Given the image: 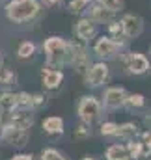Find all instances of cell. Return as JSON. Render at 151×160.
<instances>
[{
  "mask_svg": "<svg viewBox=\"0 0 151 160\" xmlns=\"http://www.w3.org/2000/svg\"><path fill=\"white\" fill-rule=\"evenodd\" d=\"M38 11L39 6L36 0H11L6 8V13H8L9 21H13V22L30 21L32 17H36Z\"/></svg>",
  "mask_w": 151,
  "mask_h": 160,
  "instance_id": "1",
  "label": "cell"
},
{
  "mask_svg": "<svg viewBox=\"0 0 151 160\" xmlns=\"http://www.w3.org/2000/svg\"><path fill=\"white\" fill-rule=\"evenodd\" d=\"M78 114L84 123H93L101 114V104L95 97H84L78 104Z\"/></svg>",
  "mask_w": 151,
  "mask_h": 160,
  "instance_id": "2",
  "label": "cell"
},
{
  "mask_svg": "<svg viewBox=\"0 0 151 160\" xmlns=\"http://www.w3.org/2000/svg\"><path fill=\"white\" fill-rule=\"evenodd\" d=\"M2 136H4V140H6L8 143L17 145V147H23V145H26V142H28V132H26V128H19V127H15V125L6 127V130L2 132Z\"/></svg>",
  "mask_w": 151,
  "mask_h": 160,
  "instance_id": "3",
  "label": "cell"
},
{
  "mask_svg": "<svg viewBox=\"0 0 151 160\" xmlns=\"http://www.w3.org/2000/svg\"><path fill=\"white\" fill-rule=\"evenodd\" d=\"M43 48H45V52L49 54L50 60H60L67 54V45L62 38H49L45 41Z\"/></svg>",
  "mask_w": 151,
  "mask_h": 160,
  "instance_id": "4",
  "label": "cell"
},
{
  "mask_svg": "<svg viewBox=\"0 0 151 160\" xmlns=\"http://www.w3.org/2000/svg\"><path fill=\"white\" fill-rule=\"evenodd\" d=\"M108 77V67L105 63H95L90 71H88V77H86V82L88 86H101Z\"/></svg>",
  "mask_w": 151,
  "mask_h": 160,
  "instance_id": "5",
  "label": "cell"
},
{
  "mask_svg": "<svg viewBox=\"0 0 151 160\" xmlns=\"http://www.w3.org/2000/svg\"><path fill=\"white\" fill-rule=\"evenodd\" d=\"M121 24H123V32L129 38H136V36L142 34V19L136 17V15H125Z\"/></svg>",
  "mask_w": 151,
  "mask_h": 160,
  "instance_id": "6",
  "label": "cell"
},
{
  "mask_svg": "<svg viewBox=\"0 0 151 160\" xmlns=\"http://www.w3.org/2000/svg\"><path fill=\"white\" fill-rule=\"evenodd\" d=\"M127 67H129V71L134 73V75H144V73L149 69V62H148V58L142 56V54H131L129 60H127Z\"/></svg>",
  "mask_w": 151,
  "mask_h": 160,
  "instance_id": "7",
  "label": "cell"
},
{
  "mask_svg": "<svg viewBox=\"0 0 151 160\" xmlns=\"http://www.w3.org/2000/svg\"><path fill=\"white\" fill-rule=\"evenodd\" d=\"M125 99H127V93H125L123 88H110L105 93V102L108 106H112V108H117V106L125 104Z\"/></svg>",
  "mask_w": 151,
  "mask_h": 160,
  "instance_id": "8",
  "label": "cell"
},
{
  "mask_svg": "<svg viewBox=\"0 0 151 160\" xmlns=\"http://www.w3.org/2000/svg\"><path fill=\"white\" fill-rule=\"evenodd\" d=\"M117 48H119V45L116 41L108 39V38H101L95 43V52L99 56H114L117 52Z\"/></svg>",
  "mask_w": 151,
  "mask_h": 160,
  "instance_id": "9",
  "label": "cell"
},
{
  "mask_svg": "<svg viewBox=\"0 0 151 160\" xmlns=\"http://www.w3.org/2000/svg\"><path fill=\"white\" fill-rule=\"evenodd\" d=\"M76 36L82 41H90L95 36V26H93V21L91 19H82L76 22Z\"/></svg>",
  "mask_w": 151,
  "mask_h": 160,
  "instance_id": "10",
  "label": "cell"
},
{
  "mask_svg": "<svg viewBox=\"0 0 151 160\" xmlns=\"http://www.w3.org/2000/svg\"><path fill=\"white\" fill-rule=\"evenodd\" d=\"M62 80H64V73H62V71H54V69L43 71V84H45L47 88H50V89L58 88V86L62 84Z\"/></svg>",
  "mask_w": 151,
  "mask_h": 160,
  "instance_id": "11",
  "label": "cell"
},
{
  "mask_svg": "<svg viewBox=\"0 0 151 160\" xmlns=\"http://www.w3.org/2000/svg\"><path fill=\"white\" fill-rule=\"evenodd\" d=\"M112 15L114 11L112 9H107L105 6H95L93 9H91V21H97V22H108V21H112Z\"/></svg>",
  "mask_w": 151,
  "mask_h": 160,
  "instance_id": "12",
  "label": "cell"
},
{
  "mask_svg": "<svg viewBox=\"0 0 151 160\" xmlns=\"http://www.w3.org/2000/svg\"><path fill=\"white\" fill-rule=\"evenodd\" d=\"M43 128L49 134H60L64 130V121L60 119V118H47V119L43 121Z\"/></svg>",
  "mask_w": 151,
  "mask_h": 160,
  "instance_id": "13",
  "label": "cell"
},
{
  "mask_svg": "<svg viewBox=\"0 0 151 160\" xmlns=\"http://www.w3.org/2000/svg\"><path fill=\"white\" fill-rule=\"evenodd\" d=\"M129 157L131 155H129L127 147H121V145H112L107 151V160H127Z\"/></svg>",
  "mask_w": 151,
  "mask_h": 160,
  "instance_id": "14",
  "label": "cell"
},
{
  "mask_svg": "<svg viewBox=\"0 0 151 160\" xmlns=\"http://www.w3.org/2000/svg\"><path fill=\"white\" fill-rule=\"evenodd\" d=\"M13 125L19 128H28L32 125V116L26 112H15L13 114Z\"/></svg>",
  "mask_w": 151,
  "mask_h": 160,
  "instance_id": "15",
  "label": "cell"
},
{
  "mask_svg": "<svg viewBox=\"0 0 151 160\" xmlns=\"http://www.w3.org/2000/svg\"><path fill=\"white\" fill-rule=\"evenodd\" d=\"M15 106H17V95H13V93L0 95V108L2 110H13Z\"/></svg>",
  "mask_w": 151,
  "mask_h": 160,
  "instance_id": "16",
  "label": "cell"
},
{
  "mask_svg": "<svg viewBox=\"0 0 151 160\" xmlns=\"http://www.w3.org/2000/svg\"><path fill=\"white\" fill-rule=\"evenodd\" d=\"M34 52H36V45L32 43V41H24V43H21V47H19V58H30V56H34Z\"/></svg>",
  "mask_w": 151,
  "mask_h": 160,
  "instance_id": "17",
  "label": "cell"
},
{
  "mask_svg": "<svg viewBox=\"0 0 151 160\" xmlns=\"http://www.w3.org/2000/svg\"><path fill=\"white\" fill-rule=\"evenodd\" d=\"M13 82H15V75H13L11 69H2V71H0V86H2V88H8V86H11Z\"/></svg>",
  "mask_w": 151,
  "mask_h": 160,
  "instance_id": "18",
  "label": "cell"
},
{
  "mask_svg": "<svg viewBox=\"0 0 151 160\" xmlns=\"http://www.w3.org/2000/svg\"><path fill=\"white\" fill-rule=\"evenodd\" d=\"M125 104L129 106V108H140V106H144V97L142 95H131V97H127L125 99Z\"/></svg>",
  "mask_w": 151,
  "mask_h": 160,
  "instance_id": "19",
  "label": "cell"
},
{
  "mask_svg": "<svg viewBox=\"0 0 151 160\" xmlns=\"http://www.w3.org/2000/svg\"><path fill=\"white\" fill-rule=\"evenodd\" d=\"M136 132V127L131 125V123H125L121 127H117V136H133Z\"/></svg>",
  "mask_w": 151,
  "mask_h": 160,
  "instance_id": "20",
  "label": "cell"
},
{
  "mask_svg": "<svg viewBox=\"0 0 151 160\" xmlns=\"http://www.w3.org/2000/svg\"><path fill=\"white\" fill-rule=\"evenodd\" d=\"M41 160H67L64 158L58 151H54V149H47V151H43L41 153Z\"/></svg>",
  "mask_w": 151,
  "mask_h": 160,
  "instance_id": "21",
  "label": "cell"
},
{
  "mask_svg": "<svg viewBox=\"0 0 151 160\" xmlns=\"http://www.w3.org/2000/svg\"><path fill=\"white\" fill-rule=\"evenodd\" d=\"M101 134L103 136H117V125L116 123H105L103 127H101Z\"/></svg>",
  "mask_w": 151,
  "mask_h": 160,
  "instance_id": "22",
  "label": "cell"
},
{
  "mask_svg": "<svg viewBox=\"0 0 151 160\" xmlns=\"http://www.w3.org/2000/svg\"><path fill=\"white\" fill-rule=\"evenodd\" d=\"M86 6H88V0H71L69 9H71L73 13H80V11H84Z\"/></svg>",
  "mask_w": 151,
  "mask_h": 160,
  "instance_id": "23",
  "label": "cell"
},
{
  "mask_svg": "<svg viewBox=\"0 0 151 160\" xmlns=\"http://www.w3.org/2000/svg\"><path fill=\"white\" fill-rule=\"evenodd\" d=\"M101 6H105L107 9H112V11H117V9H121L123 2H121V0H101Z\"/></svg>",
  "mask_w": 151,
  "mask_h": 160,
  "instance_id": "24",
  "label": "cell"
},
{
  "mask_svg": "<svg viewBox=\"0 0 151 160\" xmlns=\"http://www.w3.org/2000/svg\"><path fill=\"white\" fill-rule=\"evenodd\" d=\"M127 151H129V155H131L133 158H138V157H140V153H142V143H136V142H133V143H129Z\"/></svg>",
  "mask_w": 151,
  "mask_h": 160,
  "instance_id": "25",
  "label": "cell"
},
{
  "mask_svg": "<svg viewBox=\"0 0 151 160\" xmlns=\"http://www.w3.org/2000/svg\"><path fill=\"white\" fill-rule=\"evenodd\" d=\"M17 106H32V97L28 93H19L17 95Z\"/></svg>",
  "mask_w": 151,
  "mask_h": 160,
  "instance_id": "26",
  "label": "cell"
},
{
  "mask_svg": "<svg viewBox=\"0 0 151 160\" xmlns=\"http://www.w3.org/2000/svg\"><path fill=\"white\" fill-rule=\"evenodd\" d=\"M91 132H90V128L86 127V125H80V127H76L75 128V138H88Z\"/></svg>",
  "mask_w": 151,
  "mask_h": 160,
  "instance_id": "27",
  "label": "cell"
},
{
  "mask_svg": "<svg viewBox=\"0 0 151 160\" xmlns=\"http://www.w3.org/2000/svg\"><path fill=\"white\" fill-rule=\"evenodd\" d=\"M110 34H116V36H121L123 34V24L121 22H114V24H110Z\"/></svg>",
  "mask_w": 151,
  "mask_h": 160,
  "instance_id": "28",
  "label": "cell"
},
{
  "mask_svg": "<svg viewBox=\"0 0 151 160\" xmlns=\"http://www.w3.org/2000/svg\"><path fill=\"white\" fill-rule=\"evenodd\" d=\"M43 102V97L41 95H36V97H32V106H39Z\"/></svg>",
  "mask_w": 151,
  "mask_h": 160,
  "instance_id": "29",
  "label": "cell"
},
{
  "mask_svg": "<svg viewBox=\"0 0 151 160\" xmlns=\"http://www.w3.org/2000/svg\"><path fill=\"white\" fill-rule=\"evenodd\" d=\"M43 4H45L47 8H54L56 4H60V0H43Z\"/></svg>",
  "mask_w": 151,
  "mask_h": 160,
  "instance_id": "30",
  "label": "cell"
},
{
  "mask_svg": "<svg viewBox=\"0 0 151 160\" xmlns=\"http://www.w3.org/2000/svg\"><path fill=\"white\" fill-rule=\"evenodd\" d=\"M11 160H32V157H28V155H19V157H13Z\"/></svg>",
  "mask_w": 151,
  "mask_h": 160,
  "instance_id": "31",
  "label": "cell"
},
{
  "mask_svg": "<svg viewBox=\"0 0 151 160\" xmlns=\"http://www.w3.org/2000/svg\"><path fill=\"white\" fill-rule=\"evenodd\" d=\"M84 160H97V158H93V157H86Z\"/></svg>",
  "mask_w": 151,
  "mask_h": 160,
  "instance_id": "32",
  "label": "cell"
},
{
  "mask_svg": "<svg viewBox=\"0 0 151 160\" xmlns=\"http://www.w3.org/2000/svg\"><path fill=\"white\" fill-rule=\"evenodd\" d=\"M0 65H2V56H0Z\"/></svg>",
  "mask_w": 151,
  "mask_h": 160,
  "instance_id": "33",
  "label": "cell"
}]
</instances>
